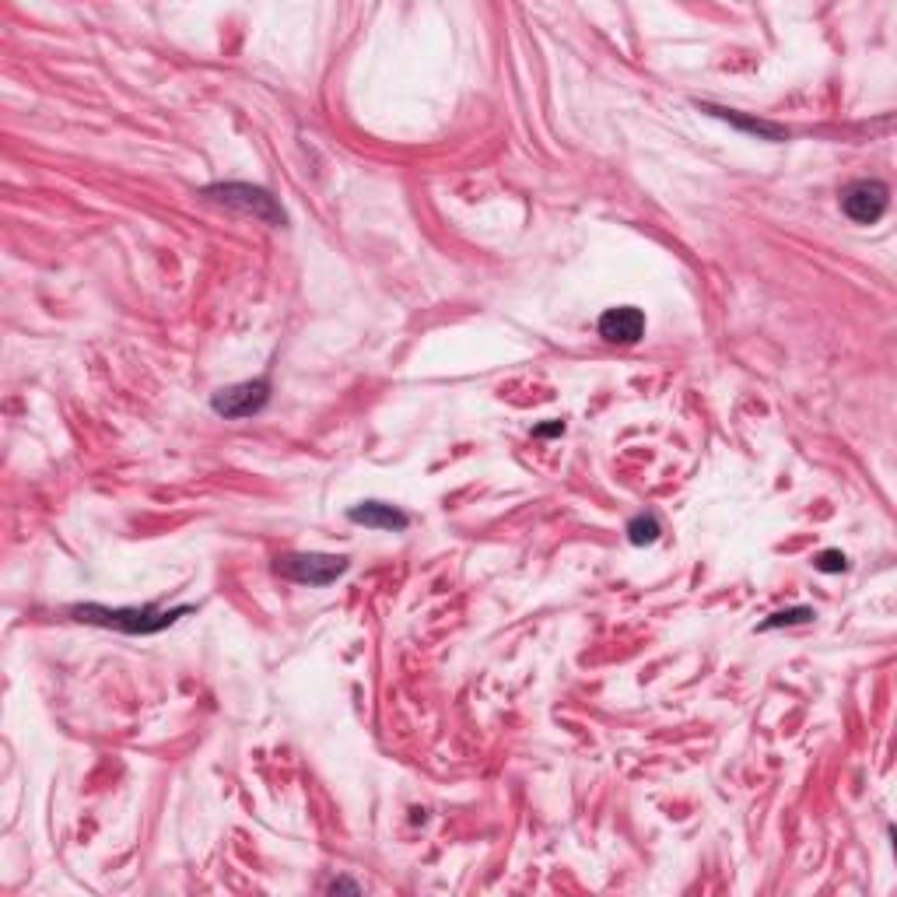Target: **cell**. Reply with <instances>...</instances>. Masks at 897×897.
<instances>
[{
    "label": "cell",
    "instance_id": "1",
    "mask_svg": "<svg viewBox=\"0 0 897 897\" xmlns=\"http://www.w3.org/2000/svg\"><path fill=\"white\" fill-rule=\"evenodd\" d=\"M194 614V607H172V610H159V607H102V603H81V607H71V617L81 620V625H95V628H113L119 634H159L165 628L176 625L179 617Z\"/></svg>",
    "mask_w": 897,
    "mask_h": 897
},
{
    "label": "cell",
    "instance_id": "2",
    "mask_svg": "<svg viewBox=\"0 0 897 897\" xmlns=\"http://www.w3.org/2000/svg\"><path fill=\"white\" fill-rule=\"evenodd\" d=\"M203 197L214 200V203L232 207V211H243V214L260 218V221L273 224V229L288 224L284 207L278 203V197H270L264 186H253V183H214V186H203Z\"/></svg>",
    "mask_w": 897,
    "mask_h": 897
},
{
    "label": "cell",
    "instance_id": "3",
    "mask_svg": "<svg viewBox=\"0 0 897 897\" xmlns=\"http://www.w3.org/2000/svg\"><path fill=\"white\" fill-rule=\"evenodd\" d=\"M270 404V378H246V383L224 386L211 396V410L224 421H246L253 413H260Z\"/></svg>",
    "mask_w": 897,
    "mask_h": 897
},
{
    "label": "cell",
    "instance_id": "4",
    "mask_svg": "<svg viewBox=\"0 0 897 897\" xmlns=\"http://www.w3.org/2000/svg\"><path fill=\"white\" fill-rule=\"evenodd\" d=\"M348 568L351 561L337 555H284L273 564V572L299 585H316V590H323V585H334Z\"/></svg>",
    "mask_w": 897,
    "mask_h": 897
},
{
    "label": "cell",
    "instance_id": "5",
    "mask_svg": "<svg viewBox=\"0 0 897 897\" xmlns=\"http://www.w3.org/2000/svg\"><path fill=\"white\" fill-rule=\"evenodd\" d=\"M890 207V186L879 179H855L844 186L841 194V211L855 224H876Z\"/></svg>",
    "mask_w": 897,
    "mask_h": 897
},
{
    "label": "cell",
    "instance_id": "6",
    "mask_svg": "<svg viewBox=\"0 0 897 897\" xmlns=\"http://www.w3.org/2000/svg\"><path fill=\"white\" fill-rule=\"evenodd\" d=\"M599 337L607 343H620V348H631L645 337V313L634 305H617V308H607V313L599 316L596 323Z\"/></svg>",
    "mask_w": 897,
    "mask_h": 897
},
{
    "label": "cell",
    "instance_id": "7",
    "mask_svg": "<svg viewBox=\"0 0 897 897\" xmlns=\"http://www.w3.org/2000/svg\"><path fill=\"white\" fill-rule=\"evenodd\" d=\"M348 520L358 523V526H369V529H389V533H404L410 526V515L400 512L396 505H386V502H361L348 512Z\"/></svg>",
    "mask_w": 897,
    "mask_h": 897
},
{
    "label": "cell",
    "instance_id": "8",
    "mask_svg": "<svg viewBox=\"0 0 897 897\" xmlns=\"http://www.w3.org/2000/svg\"><path fill=\"white\" fill-rule=\"evenodd\" d=\"M698 109H701V113H709V116L726 119V124L736 127V130H747V133L765 137V141H785V130H782L779 124H765V119H747V116H739V113H733V109L709 106V102H698Z\"/></svg>",
    "mask_w": 897,
    "mask_h": 897
},
{
    "label": "cell",
    "instance_id": "9",
    "mask_svg": "<svg viewBox=\"0 0 897 897\" xmlns=\"http://www.w3.org/2000/svg\"><path fill=\"white\" fill-rule=\"evenodd\" d=\"M660 533H663V526H660V520H655L652 512H638L634 520L628 523V540H631L634 547L655 544V540H660Z\"/></svg>",
    "mask_w": 897,
    "mask_h": 897
},
{
    "label": "cell",
    "instance_id": "10",
    "mask_svg": "<svg viewBox=\"0 0 897 897\" xmlns=\"http://www.w3.org/2000/svg\"><path fill=\"white\" fill-rule=\"evenodd\" d=\"M817 614L809 610V607H792V610H779V614H771L761 631H774V628H789V625H806V620H814Z\"/></svg>",
    "mask_w": 897,
    "mask_h": 897
},
{
    "label": "cell",
    "instance_id": "11",
    "mask_svg": "<svg viewBox=\"0 0 897 897\" xmlns=\"http://www.w3.org/2000/svg\"><path fill=\"white\" fill-rule=\"evenodd\" d=\"M814 568L824 575H838V572L849 568V558H844L841 550H820V555L814 558Z\"/></svg>",
    "mask_w": 897,
    "mask_h": 897
},
{
    "label": "cell",
    "instance_id": "12",
    "mask_svg": "<svg viewBox=\"0 0 897 897\" xmlns=\"http://www.w3.org/2000/svg\"><path fill=\"white\" fill-rule=\"evenodd\" d=\"M330 890H351V894H358L361 887H358V884H351V879H334Z\"/></svg>",
    "mask_w": 897,
    "mask_h": 897
}]
</instances>
